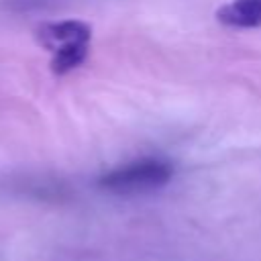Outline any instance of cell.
<instances>
[{
	"mask_svg": "<svg viewBox=\"0 0 261 261\" xmlns=\"http://www.w3.org/2000/svg\"><path fill=\"white\" fill-rule=\"evenodd\" d=\"M35 39L51 53V71L55 75H65L88 59L92 27L77 18L49 20L37 24Z\"/></svg>",
	"mask_w": 261,
	"mask_h": 261,
	"instance_id": "cell-1",
	"label": "cell"
},
{
	"mask_svg": "<svg viewBox=\"0 0 261 261\" xmlns=\"http://www.w3.org/2000/svg\"><path fill=\"white\" fill-rule=\"evenodd\" d=\"M173 165L161 157H141L100 175L98 186L116 196H143L169 184Z\"/></svg>",
	"mask_w": 261,
	"mask_h": 261,
	"instance_id": "cell-2",
	"label": "cell"
},
{
	"mask_svg": "<svg viewBox=\"0 0 261 261\" xmlns=\"http://www.w3.org/2000/svg\"><path fill=\"white\" fill-rule=\"evenodd\" d=\"M216 18L232 29L261 27V0H232L216 10Z\"/></svg>",
	"mask_w": 261,
	"mask_h": 261,
	"instance_id": "cell-3",
	"label": "cell"
}]
</instances>
